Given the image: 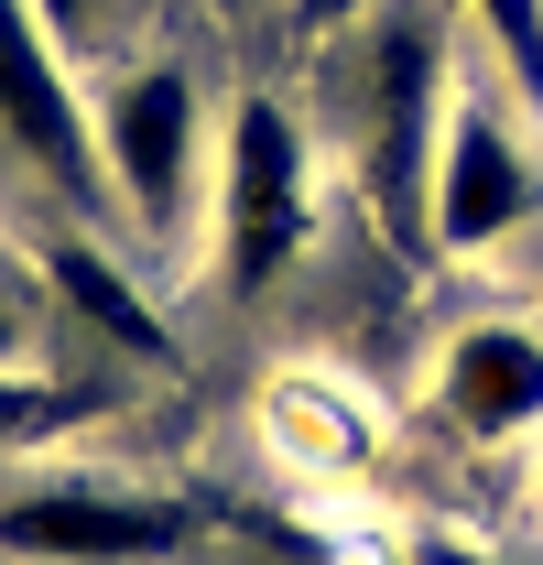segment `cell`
I'll return each mask as SVG.
<instances>
[{"label":"cell","mask_w":543,"mask_h":565,"mask_svg":"<svg viewBox=\"0 0 543 565\" xmlns=\"http://www.w3.org/2000/svg\"><path fill=\"white\" fill-rule=\"evenodd\" d=\"M206 239H217V282L251 305L305 262L316 239V152L294 131L283 98H239L228 109V141H217V196H206Z\"/></svg>","instance_id":"cell-1"},{"label":"cell","mask_w":543,"mask_h":565,"mask_svg":"<svg viewBox=\"0 0 543 565\" xmlns=\"http://www.w3.org/2000/svg\"><path fill=\"white\" fill-rule=\"evenodd\" d=\"M87 120H98L109 207L131 217V228H152V239H174L185 207H196V152H206L196 76L174 66V55H141V66H120L98 98H87Z\"/></svg>","instance_id":"cell-2"},{"label":"cell","mask_w":543,"mask_h":565,"mask_svg":"<svg viewBox=\"0 0 543 565\" xmlns=\"http://www.w3.org/2000/svg\"><path fill=\"white\" fill-rule=\"evenodd\" d=\"M533 207H543V152H533V131L511 120L500 87H457V109H446V131H435L424 239H435L446 262H478V250H500Z\"/></svg>","instance_id":"cell-3"},{"label":"cell","mask_w":543,"mask_h":565,"mask_svg":"<svg viewBox=\"0 0 543 565\" xmlns=\"http://www.w3.org/2000/svg\"><path fill=\"white\" fill-rule=\"evenodd\" d=\"M0 141L66 196L76 217H109V174H98V120L76 87L66 44L44 33L33 0H0Z\"/></svg>","instance_id":"cell-4"},{"label":"cell","mask_w":543,"mask_h":565,"mask_svg":"<svg viewBox=\"0 0 543 565\" xmlns=\"http://www.w3.org/2000/svg\"><path fill=\"white\" fill-rule=\"evenodd\" d=\"M359 109H370V196L424 228V185H435V131H446V44L424 11H381L370 22V66H359Z\"/></svg>","instance_id":"cell-5"},{"label":"cell","mask_w":543,"mask_h":565,"mask_svg":"<svg viewBox=\"0 0 543 565\" xmlns=\"http://www.w3.org/2000/svg\"><path fill=\"white\" fill-rule=\"evenodd\" d=\"M185 544H196V522L141 490H98V479L0 490V555L11 565H174Z\"/></svg>","instance_id":"cell-6"},{"label":"cell","mask_w":543,"mask_h":565,"mask_svg":"<svg viewBox=\"0 0 543 565\" xmlns=\"http://www.w3.org/2000/svg\"><path fill=\"white\" fill-rule=\"evenodd\" d=\"M435 414L457 424L468 446H522V435H543V338L522 316L457 327L446 359H435Z\"/></svg>","instance_id":"cell-7"},{"label":"cell","mask_w":543,"mask_h":565,"mask_svg":"<svg viewBox=\"0 0 543 565\" xmlns=\"http://www.w3.org/2000/svg\"><path fill=\"white\" fill-rule=\"evenodd\" d=\"M44 282L66 294L76 316H87V327L109 338V349H131V359H174V327H163V305H152V294H141V282L120 273V262H109V250H98L87 228L44 250Z\"/></svg>","instance_id":"cell-8"},{"label":"cell","mask_w":543,"mask_h":565,"mask_svg":"<svg viewBox=\"0 0 543 565\" xmlns=\"http://www.w3.org/2000/svg\"><path fill=\"white\" fill-rule=\"evenodd\" d=\"M457 22L478 33V55L511 87V109L543 120V0H457Z\"/></svg>","instance_id":"cell-9"},{"label":"cell","mask_w":543,"mask_h":565,"mask_svg":"<svg viewBox=\"0 0 543 565\" xmlns=\"http://www.w3.org/2000/svg\"><path fill=\"white\" fill-rule=\"evenodd\" d=\"M66 414V392H44L33 370H0V435H33V424Z\"/></svg>","instance_id":"cell-10"},{"label":"cell","mask_w":543,"mask_h":565,"mask_svg":"<svg viewBox=\"0 0 543 565\" xmlns=\"http://www.w3.org/2000/svg\"><path fill=\"white\" fill-rule=\"evenodd\" d=\"M0 370H33V294L11 262H0Z\"/></svg>","instance_id":"cell-11"},{"label":"cell","mask_w":543,"mask_h":565,"mask_svg":"<svg viewBox=\"0 0 543 565\" xmlns=\"http://www.w3.org/2000/svg\"><path fill=\"white\" fill-rule=\"evenodd\" d=\"M413 565H511V555H478L468 533H424V544H413Z\"/></svg>","instance_id":"cell-12"},{"label":"cell","mask_w":543,"mask_h":565,"mask_svg":"<svg viewBox=\"0 0 543 565\" xmlns=\"http://www.w3.org/2000/svg\"><path fill=\"white\" fill-rule=\"evenodd\" d=\"M33 11H44L55 44H87V22H98V0H33Z\"/></svg>","instance_id":"cell-13"},{"label":"cell","mask_w":543,"mask_h":565,"mask_svg":"<svg viewBox=\"0 0 543 565\" xmlns=\"http://www.w3.org/2000/svg\"><path fill=\"white\" fill-rule=\"evenodd\" d=\"M294 11H305L316 33H338V22H359V0H294Z\"/></svg>","instance_id":"cell-14"},{"label":"cell","mask_w":543,"mask_h":565,"mask_svg":"<svg viewBox=\"0 0 543 565\" xmlns=\"http://www.w3.org/2000/svg\"><path fill=\"white\" fill-rule=\"evenodd\" d=\"M217 11H251V0H217Z\"/></svg>","instance_id":"cell-15"}]
</instances>
